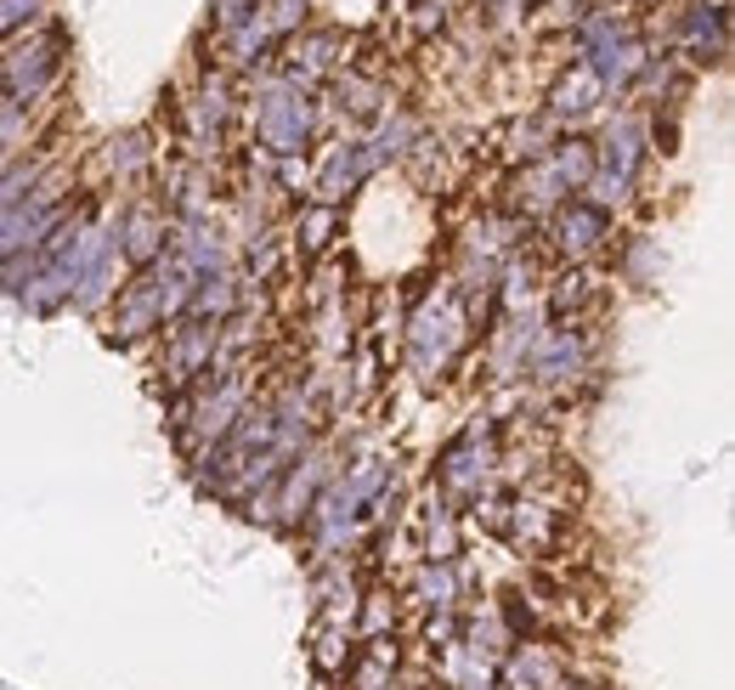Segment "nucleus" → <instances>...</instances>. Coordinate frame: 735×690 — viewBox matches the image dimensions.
I'll return each instance as SVG.
<instances>
[{"label": "nucleus", "instance_id": "nucleus-1", "mask_svg": "<svg viewBox=\"0 0 735 690\" xmlns=\"http://www.w3.org/2000/svg\"><path fill=\"white\" fill-rule=\"evenodd\" d=\"M572 663L560 656L555 640H515L492 668V690H560Z\"/></svg>", "mask_w": 735, "mask_h": 690}, {"label": "nucleus", "instance_id": "nucleus-3", "mask_svg": "<svg viewBox=\"0 0 735 690\" xmlns=\"http://www.w3.org/2000/svg\"><path fill=\"white\" fill-rule=\"evenodd\" d=\"M306 656H312L317 685L334 690L346 679V668L357 663V634L351 629H328V622H312V629H306Z\"/></svg>", "mask_w": 735, "mask_h": 690}, {"label": "nucleus", "instance_id": "nucleus-2", "mask_svg": "<svg viewBox=\"0 0 735 690\" xmlns=\"http://www.w3.org/2000/svg\"><path fill=\"white\" fill-rule=\"evenodd\" d=\"M402 595H408V606H419V617H458L470 583H464L458 561H419L402 583Z\"/></svg>", "mask_w": 735, "mask_h": 690}, {"label": "nucleus", "instance_id": "nucleus-5", "mask_svg": "<svg viewBox=\"0 0 735 690\" xmlns=\"http://www.w3.org/2000/svg\"><path fill=\"white\" fill-rule=\"evenodd\" d=\"M159 249H164V215L159 210H130V221H125V260L153 267Z\"/></svg>", "mask_w": 735, "mask_h": 690}, {"label": "nucleus", "instance_id": "nucleus-4", "mask_svg": "<svg viewBox=\"0 0 735 690\" xmlns=\"http://www.w3.org/2000/svg\"><path fill=\"white\" fill-rule=\"evenodd\" d=\"M599 244H606V215L588 210V204L560 210V221H555V249H560V255L583 260V255H594Z\"/></svg>", "mask_w": 735, "mask_h": 690}]
</instances>
